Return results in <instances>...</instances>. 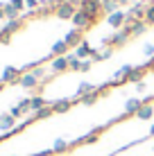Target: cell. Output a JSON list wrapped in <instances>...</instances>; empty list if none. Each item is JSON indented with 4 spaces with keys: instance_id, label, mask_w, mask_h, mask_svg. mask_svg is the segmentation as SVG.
<instances>
[{
    "instance_id": "6da1fadb",
    "label": "cell",
    "mask_w": 154,
    "mask_h": 156,
    "mask_svg": "<svg viewBox=\"0 0 154 156\" xmlns=\"http://www.w3.org/2000/svg\"><path fill=\"white\" fill-rule=\"evenodd\" d=\"M129 39H131V27H129V25H125L123 30L113 32L111 36H104V39H102V45H104V48H107V45H109V48H120V45H125Z\"/></svg>"
},
{
    "instance_id": "7a4b0ae2",
    "label": "cell",
    "mask_w": 154,
    "mask_h": 156,
    "mask_svg": "<svg viewBox=\"0 0 154 156\" xmlns=\"http://www.w3.org/2000/svg\"><path fill=\"white\" fill-rule=\"evenodd\" d=\"M55 14L59 16L61 20H73V16L77 14V7H75V2H68V0H61V2L57 5Z\"/></svg>"
},
{
    "instance_id": "3957f363",
    "label": "cell",
    "mask_w": 154,
    "mask_h": 156,
    "mask_svg": "<svg viewBox=\"0 0 154 156\" xmlns=\"http://www.w3.org/2000/svg\"><path fill=\"white\" fill-rule=\"evenodd\" d=\"M79 9H84V12L95 20L102 14V0H79Z\"/></svg>"
},
{
    "instance_id": "277c9868",
    "label": "cell",
    "mask_w": 154,
    "mask_h": 156,
    "mask_svg": "<svg viewBox=\"0 0 154 156\" xmlns=\"http://www.w3.org/2000/svg\"><path fill=\"white\" fill-rule=\"evenodd\" d=\"M127 18H129V14H127V12H120V9H118V12H113V14H109V16H107V25H109L111 30L118 32V30H123V27H125Z\"/></svg>"
},
{
    "instance_id": "5b68a950",
    "label": "cell",
    "mask_w": 154,
    "mask_h": 156,
    "mask_svg": "<svg viewBox=\"0 0 154 156\" xmlns=\"http://www.w3.org/2000/svg\"><path fill=\"white\" fill-rule=\"evenodd\" d=\"M70 23L75 25V30H79V32H82V30H86V27H91V25L95 23V20H93V18H91V16H88L86 12H84V9H77V14L73 16V20H70Z\"/></svg>"
},
{
    "instance_id": "8992f818",
    "label": "cell",
    "mask_w": 154,
    "mask_h": 156,
    "mask_svg": "<svg viewBox=\"0 0 154 156\" xmlns=\"http://www.w3.org/2000/svg\"><path fill=\"white\" fill-rule=\"evenodd\" d=\"M143 104H145V102H143V100H138V98H129V100L125 102V113L120 115V118H118V120H116V122L125 120V118H131V115H136V113H138V109H141Z\"/></svg>"
},
{
    "instance_id": "52a82bcc",
    "label": "cell",
    "mask_w": 154,
    "mask_h": 156,
    "mask_svg": "<svg viewBox=\"0 0 154 156\" xmlns=\"http://www.w3.org/2000/svg\"><path fill=\"white\" fill-rule=\"evenodd\" d=\"M20 75H23V73H20L18 68H14V66H7V68L2 70V79H0V82H2V84H18Z\"/></svg>"
},
{
    "instance_id": "ba28073f",
    "label": "cell",
    "mask_w": 154,
    "mask_h": 156,
    "mask_svg": "<svg viewBox=\"0 0 154 156\" xmlns=\"http://www.w3.org/2000/svg\"><path fill=\"white\" fill-rule=\"evenodd\" d=\"M73 104H75V100H68V98H63V100H57V102H52V111L55 113H68V111L73 109Z\"/></svg>"
},
{
    "instance_id": "9c48e42d",
    "label": "cell",
    "mask_w": 154,
    "mask_h": 156,
    "mask_svg": "<svg viewBox=\"0 0 154 156\" xmlns=\"http://www.w3.org/2000/svg\"><path fill=\"white\" fill-rule=\"evenodd\" d=\"M125 25H129V27H131V36H141V34H145V32H147V23H145V20L127 18V23H125Z\"/></svg>"
},
{
    "instance_id": "30bf717a",
    "label": "cell",
    "mask_w": 154,
    "mask_h": 156,
    "mask_svg": "<svg viewBox=\"0 0 154 156\" xmlns=\"http://www.w3.org/2000/svg\"><path fill=\"white\" fill-rule=\"evenodd\" d=\"M50 70H52V73H66V70H70V66H68V55H66V57H55V59H52Z\"/></svg>"
},
{
    "instance_id": "8fae6325",
    "label": "cell",
    "mask_w": 154,
    "mask_h": 156,
    "mask_svg": "<svg viewBox=\"0 0 154 156\" xmlns=\"http://www.w3.org/2000/svg\"><path fill=\"white\" fill-rule=\"evenodd\" d=\"M145 9H147V7L143 5V0H136L127 14H129V18H134V20H143V18H145Z\"/></svg>"
},
{
    "instance_id": "7c38bea8",
    "label": "cell",
    "mask_w": 154,
    "mask_h": 156,
    "mask_svg": "<svg viewBox=\"0 0 154 156\" xmlns=\"http://www.w3.org/2000/svg\"><path fill=\"white\" fill-rule=\"evenodd\" d=\"M18 84L23 86V88H36V86H39V77H36L34 73H23L20 75V79H18Z\"/></svg>"
},
{
    "instance_id": "4fadbf2b",
    "label": "cell",
    "mask_w": 154,
    "mask_h": 156,
    "mask_svg": "<svg viewBox=\"0 0 154 156\" xmlns=\"http://www.w3.org/2000/svg\"><path fill=\"white\" fill-rule=\"evenodd\" d=\"M93 52H95V48H91V43H88V41H82L75 48V55L82 59V61H84V59H88V57H93Z\"/></svg>"
},
{
    "instance_id": "5bb4252c",
    "label": "cell",
    "mask_w": 154,
    "mask_h": 156,
    "mask_svg": "<svg viewBox=\"0 0 154 156\" xmlns=\"http://www.w3.org/2000/svg\"><path fill=\"white\" fill-rule=\"evenodd\" d=\"M63 41L68 43V48H77L84 39H82V32H79V30H70L66 36H63Z\"/></svg>"
},
{
    "instance_id": "9a60e30c",
    "label": "cell",
    "mask_w": 154,
    "mask_h": 156,
    "mask_svg": "<svg viewBox=\"0 0 154 156\" xmlns=\"http://www.w3.org/2000/svg\"><path fill=\"white\" fill-rule=\"evenodd\" d=\"M0 129H2L5 133L14 131V129H16V118H14V115H9V113L0 115Z\"/></svg>"
},
{
    "instance_id": "2e32d148",
    "label": "cell",
    "mask_w": 154,
    "mask_h": 156,
    "mask_svg": "<svg viewBox=\"0 0 154 156\" xmlns=\"http://www.w3.org/2000/svg\"><path fill=\"white\" fill-rule=\"evenodd\" d=\"M145 70H147L145 66H134V70L129 73V77L125 79V84H127V82H129V84H138V82H143V75H145Z\"/></svg>"
},
{
    "instance_id": "e0dca14e",
    "label": "cell",
    "mask_w": 154,
    "mask_h": 156,
    "mask_svg": "<svg viewBox=\"0 0 154 156\" xmlns=\"http://www.w3.org/2000/svg\"><path fill=\"white\" fill-rule=\"evenodd\" d=\"M68 55V43L66 41H57L55 45H52V52H50V59H55V57H66Z\"/></svg>"
},
{
    "instance_id": "ac0fdd59",
    "label": "cell",
    "mask_w": 154,
    "mask_h": 156,
    "mask_svg": "<svg viewBox=\"0 0 154 156\" xmlns=\"http://www.w3.org/2000/svg\"><path fill=\"white\" fill-rule=\"evenodd\" d=\"M100 133H102V127H98V129H93V131H91V133H84V136H82V138H77V140H75V143H73V145H84V143H95V140H98V136H100Z\"/></svg>"
},
{
    "instance_id": "d6986e66",
    "label": "cell",
    "mask_w": 154,
    "mask_h": 156,
    "mask_svg": "<svg viewBox=\"0 0 154 156\" xmlns=\"http://www.w3.org/2000/svg\"><path fill=\"white\" fill-rule=\"evenodd\" d=\"M93 90H98V86H93V84H88V82H82L77 86V93H75V100L79 98H84V95H88V93H93Z\"/></svg>"
},
{
    "instance_id": "ffe728a7",
    "label": "cell",
    "mask_w": 154,
    "mask_h": 156,
    "mask_svg": "<svg viewBox=\"0 0 154 156\" xmlns=\"http://www.w3.org/2000/svg\"><path fill=\"white\" fill-rule=\"evenodd\" d=\"M43 106H48V102L41 98V95H34V98H30V111L32 113H36V111H41Z\"/></svg>"
},
{
    "instance_id": "44dd1931",
    "label": "cell",
    "mask_w": 154,
    "mask_h": 156,
    "mask_svg": "<svg viewBox=\"0 0 154 156\" xmlns=\"http://www.w3.org/2000/svg\"><path fill=\"white\" fill-rule=\"evenodd\" d=\"M152 115H154V106L152 104H143L138 109V113H136L138 120H152Z\"/></svg>"
},
{
    "instance_id": "7402d4cb",
    "label": "cell",
    "mask_w": 154,
    "mask_h": 156,
    "mask_svg": "<svg viewBox=\"0 0 154 156\" xmlns=\"http://www.w3.org/2000/svg\"><path fill=\"white\" fill-rule=\"evenodd\" d=\"M118 9H120V5L118 2H116V0H102V12L104 14H113V12H118Z\"/></svg>"
},
{
    "instance_id": "603a6c76",
    "label": "cell",
    "mask_w": 154,
    "mask_h": 156,
    "mask_svg": "<svg viewBox=\"0 0 154 156\" xmlns=\"http://www.w3.org/2000/svg\"><path fill=\"white\" fill-rule=\"evenodd\" d=\"M98 100H100V93H98V90H93V93H88V95H84V98H79V102H82L84 106H93Z\"/></svg>"
},
{
    "instance_id": "cb8c5ba5",
    "label": "cell",
    "mask_w": 154,
    "mask_h": 156,
    "mask_svg": "<svg viewBox=\"0 0 154 156\" xmlns=\"http://www.w3.org/2000/svg\"><path fill=\"white\" fill-rule=\"evenodd\" d=\"M52 113H55V111H52V106L48 104V106H43V109H41V111H36V113H32V118H34V120H45V118H50Z\"/></svg>"
},
{
    "instance_id": "d4e9b609",
    "label": "cell",
    "mask_w": 154,
    "mask_h": 156,
    "mask_svg": "<svg viewBox=\"0 0 154 156\" xmlns=\"http://www.w3.org/2000/svg\"><path fill=\"white\" fill-rule=\"evenodd\" d=\"M20 25H23V20H20V18H14V20H7L2 30H7L9 34H14V32H18V30H20Z\"/></svg>"
},
{
    "instance_id": "484cf974",
    "label": "cell",
    "mask_w": 154,
    "mask_h": 156,
    "mask_svg": "<svg viewBox=\"0 0 154 156\" xmlns=\"http://www.w3.org/2000/svg\"><path fill=\"white\" fill-rule=\"evenodd\" d=\"M68 147H70V145H68V140H63V138H57L55 145H52V152H55V154H61V152H66Z\"/></svg>"
},
{
    "instance_id": "4316f807",
    "label": "cell",
    "mask_w": 154,
    "mask_h": 156,
    "mask_svg": "<svg viewBox=\"0 0 154 156\" xmlns=\"http://www.w3.org/2000/svg\"><path fill=\"white\" fill-rule=\"evenodd\" d=\"M18 14H20V12L14 7L12 2H7V5H5V16H7V20H14V18H18Z\"/></svg>"
},
{
    "instance_id": "83f0119b",
    "label": "cell",
    "mask_w": 154,
    "mask_h": 156,
    "mask_svg": "<svg viewBox=\"0 0 154 156\" xmlns=\"http://www.w3.org/2000/svg\"><path fill=\"white\" fill-rule=\"evenodd\" d=\"M68 66H70V70H79L82 68V59L77 55H68Z\"/></svg>"
},
{
    "instance_id": "f1b7e54d",
    "label": "cell",
    "mask_w": 154,
    "mask_h": 156,
    "mask_svg": "<svg viewBox=\"0 0 154 156\" xmlns=\"http://www.w3.org/2000/svg\"><path fill=\"white\" fill-rule=\"evenodd\" d=\"M147 23V27H150V25H154V2L152 5H147V9H145V18H143Z\"/></svg>"
},
{
    "instance_id": "f546056e",
    "label": "cell",
    "mask_w": 154,
    "mask_h": 156,
    "mask_svg": "<svg viewBox=\"0 0 154 156\" xmlns=\"http://www.w3.org/2000/svg\"><path fill=\"white\" fill-rule=\"evenodd\" d=\"M143 55H145L147 59L154 57V45H152V43H145V45H143Z\"/></svg>"
},
{
    "instance_id": "4dcf8cb0",
    "label": "cell",
    "mask_w": 154,
    "mask_h": 156,
    "mask_svg": "<svg viewBox=\"0 0 154 156\" xmlns=\"http://www.w3.org/2000/svg\"><path fill=\"white\" fill-rule=\"evenodd\" d=\"M91 66H93L91 59H84V61H82V68H79V73H88V70H91Z\"/></svg>"
},
{
    "instance_id": "1f68e13d",
    "label": "cell",
    "mask_w": 154,
    "mask_h": 156,
    "mask_svg": "<svg viewBox=\"0 0 154 156\" xmlns=\"http://www.w3.org/2000/svg\"><path fill=\"white\" fill-rule=\"evenodd\" d=\"M30 73H34L36 77H39V82H41V79H45V68H39V66H36L34 70H30Z\"/></svg>"
},
{
    "instance_id": "d6a6232c",
    "label": "cell",
    "mask_w": 154,
    "mask_h": 156,
    "mask_svg": "<svg viewBox=\"0 0 154 156\" xmlns=\"http://www.w3.org/2000/svg\"><path fill=\"white\" fill-rule=\"evenodd\" d=\"M9 2H12L18 12H25V0H9Z\"/></svg>"
},
{
    "instance_id": "836d02e7",
    "label": "cell",
    "mask_w": 154,
    "mask_h": 156,
    "mask_svg": "<svg viewBox=\"0 0 154 156\" xmlns=\"http://www.w3.org/2000/svg\"><path fill=\"white\" fill-rule=\"evenodd\" d=\"M18 106H20V111H23V113H27V111H30V100H27V98L20 100V102H18Z\"/></svg>"
},
{
    "instance_id": "e575fe53",
    "label": "cell",
    "mask_w": 154,
    "mask_h": 156,
    "mask_svg": "<svg viewBox=\"0 0 154 156\" xmlns=\"http://www.w3.org/2000/svg\"><path fill=\"white\" fill-rule=\"evenodd\" d=\"M9 39H12V34L7 30H0V43H9Z\"/></svg>"
},
{
    "instance_id": "d590c367",
    "label": "cell",
    "mask_w": 154,
    "mask_h": 156,
    "mask_svg": "<svg viewBox=\"0 0 154 156\" xmlns=\"http://www.w3.org/2000/svg\"><path fill=\"white\" fill-rule=\"evenodd\" d=\"M9 115H14V118H20V115H23V111H20V106H18V104H16V106H14V109H12V111H9Z\"/></svg>"
},
{
    "instance_id": "8d00e7d4",
    "label": "cell",
    "mask_w": 154,
    "mask_h": 156,
    "mask_svg": "<svg viewBox=\"0 0 154 156\" xmlns=\"http://www.w3.org/2000/svg\"><path fill=\"white\" fill-rule=\"evenodd\" d=\"M111 55H113V48H104V50H102V57L104 59H109Z\"/></svg>"
},
{
    "instance_id": "74e56055",
    "label": "cell",
    "mask_w": 154,
    "mask_h": 156,
    "mask_svg": "<svg viewBox=\"0 0 154 156\" xmlns=\"http://www.w3.org/2000/svg\"><path fill=\"white\" fill-rule=\"evenodd\" d=\"M143 66H145L147 70H154V57H152V59H147V61L143 63Z\"/></svg>"
},
{
    "instance_id": "f35d334b",
    "label": "cell",
    "mask_w": 154,
    "mask_h": 156,
    "mask_svg": "<svg viewBox=\"0 0 154 156\" xmlns=\"http://www.w3.org/2000/svg\"><path fill=\"white\" fill-rule=\"evenodd\" d=\"M36 5H39V0H25V7H30V9H34Z\"/></svg>"
},
{
    "instance_id": "ab89813d",
    "label": "cell",
    "mask_w": 154,
    "mask_h": 156,
    "mask_svg": "<svg viewBox=\"0 0 154 156\" xmlns=\"http://www.w3.org/2000/svg\"><path fill=\"white\" fill-rule=\"evenodd\" d=\"M136 90H138V93H143V90H145V84L138 82V84H136Z\"/></svg>"
},
{
    "instance_id": "60d3db41",
    "label": "cell",
    "mask_w": 154,
    "mask_h": 156,
    "mask_svg": "<svg viewBox=\"0 0 154 156\" xmlns=\"http://www.w3.org/2000/svg\"><path fill=\"white\" fill-rule=\"evenodd\" d=\"M0 18H7L5 16V5H0Z\"/></svg>"
},
{
    "instance_id": "b9f144b4",
    "label": "cell",
    "mask_w": 154,
    "mask_h": 156,
    "mask_svg": "<svg viewBox=\"0 0 154 156\" xmlns=\"http://www.w3.org/2000/svg\"><path fill=\"white\" fill-rule=\"evenodd\" d=\"M116 2H118V5H127V0H116Z\"/></svg>"
},
{
    "instance_id": "7bdbcfd3",
    "label": "cell",
    "mask_w": 154,
    "mask_h": 156,
    "mask_svg": "<svg viewBox=\"0 0 154 156\" xmlns=\"http://www.w3.org/2000/svg\"><path fill=\"white\" fill-rule=\"evenodd\" d=\"M150 136L154 138V125H152V129H150Z\"/></svg>"
}]
</instances>
